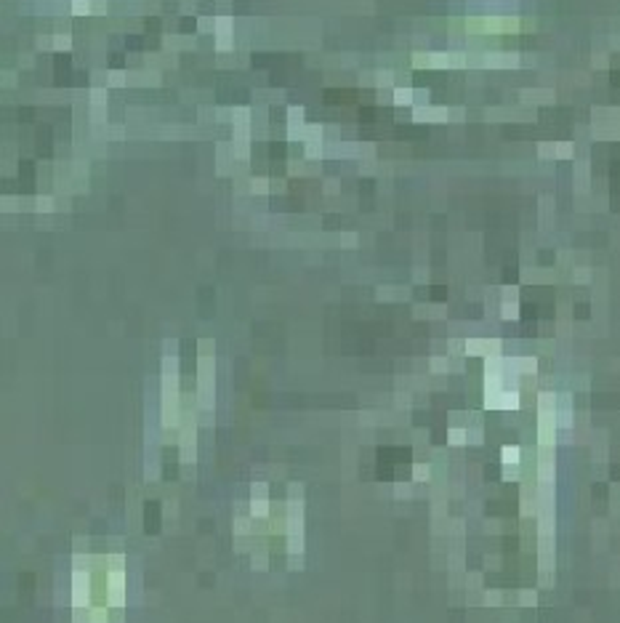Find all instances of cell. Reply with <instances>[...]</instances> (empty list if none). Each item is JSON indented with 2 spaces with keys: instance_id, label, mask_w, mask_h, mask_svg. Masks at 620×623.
<instances>
[{
  "instance_id": "obj_1",
  "label": "cell",
  "mask_w": 620,
  "mask_h": 623,
  "mask_svg": "<svg viewBox=\"0 0 620 623\" xmlns=\"http://www.w3.org/2000/svg\"><path fill=\"white\" fill-rule=\"evenodd\" d=\"M471 32H517L519 19H506V16H485V19H468L466 24Z\"/></svg>"
},
{
  "instance_id": "obj_2",
  "label": "cell",
  "mask_w": 620,
  "mask_h": 623,
  "mask_svg": "<svg viewBox=\"0 0 620 623\" xmlns=\"http://www.w3.org/2000/svg\"><path fill=\"white\" fill-rule=\"evenodd\" d=\"M445 109H415V120H442Z\"/></svg>"
},
{
  "instance_id": "obj_3",
  "label": "cell",
  "mask_w": 620,
  "mask_h": 623,
  "mask_svg": "<svg viewBox=\"0 0 620 623\" xmlns=\"http://www.w3.org/2000/svg\"><path fill=\"white\" fill-rule=\"evenodd\" d=\"M394 99H397V104H400V101H402V104H410V99H413V91H407V88L400 91V88H397V91H394Z\"/></svg>"
},
{
  "instance_id": "obj_4",
  "label": "cell",
  "mask_w": 620,
  "mask_h": 623,
  "mask_svg": "<svg viewBox=\"0 0 620 623\" xmlns=\"http://www.w3.org/2000/svg\"><path fill=\"white\" fill-rule=\"evenodd\" d=\"M72 11H75V14H88V11H91L88 0H75V3H72Z\"/></svg>"
}]
</instances>
